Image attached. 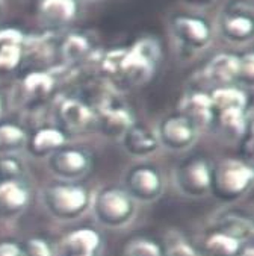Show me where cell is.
Masks as SVG:
<instances>
[{"mask_svg": "<svg viewBox=\"0 0 254 256\" xmlns=\"http://www.w3.org/2000/svg\"><path fill=\"white\" fill-rule=\"evenodd\" d=\"M159 60V42L153 38H139L130 47L108 52L100 62V68L114 82L136 86L155 74Z\"/></svg>", "mask_w": 254, "mask_h": 256, "instance_id": "6da1fadb", "label": "cell"}, {"mask_svg": "<svg viewBox=\"0 0 254 256\" xmlns=\"http://www.w3.org/2000/svg\"><path fill=\"white\" fill-rule=\"evenodd\" d=\"M254 170L244 160H223L212 166L211 191L224 202H233L242 197L253 185Z\"/></svg>", "mask_w": 254, "mask_h": 256, "instance_id": "7a4b0ae2", "label": "cell"}, {"mask_svg": "<svg viewBox=\"0 0 254 256\" xmlns=\"http://www.w3.org/2000/svg\"><path fill=\"white\" fill-rule=\"evenodd\" d=\"M42 200L47 211L59 220H74L89 206V192L74 182H56L45 186Z\"/></svg>", "mask_w": 254, "mask_h": 256, "instance_id": "3957f363", "label": "cell"}, {"mask_svg": "<svg viewBox=\"0 0 254 256\" xmlns=\"http://www.w3.org/2000/svg\"><path fill=\"white\" fill-rule=\"evenodd\" d=\"M92 208L100 223L109 228H121L133 217L135 202L126 190L118 186H106L97 192Z\"/></svg>", "mask_w": 254, "mask_h": 256, "instance_id": "277c9868", "label": "cell"}, {"mask_svg": "<svg viewBox=\"0 0 254 256\" xmlns=\"http://www.w3.org/2000/svg\"><path fill=\"white\" fill-rule=\"evenodd\" d=\"M212 164L203 155L183 160L176 168V185L180 192L191 197H201L211 191Z\"/></svg>", "mask_w": 254, "mask_h": 256, "instance_id": "5b68a950", "label": "cell"}, {"mask_svg": "<svg viewBox=\"0 0 254 256\" xmlns=\"http://www.w3.org/2000/svg\"><path fill=\"white\" fill-rule=\"evenodd\" d=\"M253 14L251 0H230L223 10L220 28L223 35L232 42H247L253 36Z\"/></svg>", "mask_w": 254, "mask_h": 256, "instance_id": "8992f818", "label": "cell"}, {"mask_svg": "<svg viewBox=\"0 0 254 256\" xmlns=\"http://www.w3.org/2000/svg\"><path fill=\"white\" fill-rule=\"evenodd\" d=\"M170 29L174 38L191 50L206 47L212 40L211 23L198 16L177 14L170 20Z\"/></svg>", "mask_w": 254, "mask_h": 256, "instance_id": "52a82bcc", "label": "cell"}, {"mask_svg": "<svg viewBox=\"0 0 254 256\" xmlns=\"http://www.w3.org/2000/svg\"><path fill=\"white\" fill-rule=\"evenodd\" d=\"M162 176L155 166H136L126 176V191L133 200L153 202L162 194Z\"/></svg>", "mask_w": 254, "mask_h": 256, "instance_id": "ba28073f", "label": "cell"}, {"mask_svg": "<svg viewBox=\"0 0 254 256\" xmlns=\"http://www.w3.org/2000/svg\"><path fill=\"white\" fill-rule=\"evenodd\" d=\"M95 114L97 126L106 136L111 138H123V135L135 123L132 111L126 105L111 98L101 100L95 110Z\"/></svg>", "mask_w": 254, "mask_h": 256, "instance_id": "9c48e42d", "label": "cell"}, {"mask_svg": "<svg viewBox=\"0 0 254 256\" xmlns=\"http://www.w3.org/2000/svg\"><path fill=\"white\" fill-rule=\"evenodd\" d=\"M58 118L62 130L73 134H82L97 126L95 110L77 97L64 98L58 106Z\"/></svg>", "mask_w": 254, "mask_h": 256, "instance_id": "30bf717a", "label": "cell"}, {"mask_svg": "<svg viewBox=\"0 0 254 256\" xmlns=\"http://www.w3.org/2000/svg\"><path fill=\"white\" fill-rule=\"evenodd\" d=\"M91 156L80 148H59L48 156V168L65 180L83 178L91 168Z\"/></svg>", "mask_w": 254, "mask_h": 256, "instance_id": "8fae6325", "label": "cell"}, {"mask_svg": "<svg viewBox=\"0 0 254 256\" xmlns=\"http://www.w3.org/2000/svg\"><path fill=\"white\" fill-rule=\"evenodd\" d=\"M198 129L182 114L164 118L158 129V140L171 150H185L191 147L197 138Z\"/></svg>", "mask_w": 254, "mask_h": 256, "instance_id": "7c38bea8", "label": "cell"}, {"mask_svg": "<svg viewBox=\"0 0 254 256\" xmlns=\"http://www.w3.org/2000/svg\"><path fill=\"white\" fill-rule=\"evenodd\" d=\"M191 120L197 129L208 128L215 122V111L211 96L205 91H191L180 102V112Z\"/></svg>", "mask_w": 254, "mask_h": 256, "instance_id": "4fadbf2b", "label": "cell"}, {"mask_svg": "<svg viewBox=\"0 0 254 256\" xmlns=\"http://www.w3.org/2000/svg\"><path fill=\"white\" fill-rule=\"evenodd\" d=\"M201 252L206 256H245L248 248L245 241L215 226L203 238Z\"/></svg>", "mask_w": 254, "mask_h": 256, "instance_id": "5bb4252c", "label": "cell"}, {"mask_svg": "<svg viewBox=\"0 0 254 256\" xmlns=\"http://www.w3.org/2000/svg\"><path fill=\"white\" fill-rule=\"evenodd\" d=\"M101 246V235L91 228L67 234L61 242L62 256H95Z\"/></svg>", "mask_w": 254, "mask_h": 256, "instance_id": "9a60e30c", "label": "cell"}, {"mask_svg": "<svg viewBox=\"0 0 254 256\" xmlns=\"http://www.w3.org/2000/svg\"><path fill=\"white\" fill-rule=\"evenodd\" d=\"M30 200V192L23 180L0 182V217L18 216Z\"/></svg>", "mask_w": 254, "mask_h": 256, "instance_id": "2e32d148", "label": "cell"}, {"mask_svg": "<svg viewBox=\"0 0 254 256\" xmlns=\"http://www.w3.org/2000/svg\"><path fill=\"white\" fill-rule=\"evenodd\" d=\"M67 142V135L61 128H39L30 136H27V152L32 156L45 158L56 150L62 148Z\"/></svg>", "mask_w": 254, "mask_h": 256, "instance_id": "e0dca14e", "label": "cell"}, {"mask_svg": "<svg viewBox=\"0 0 254 256\" xmlns=\"http://www.w3.org/2000/svg\"><path fill=\"white\" fill-rule=\"evenodd\" d=\"M36 10L45 24L62 28L76 18L79 6L77 0H39Z\"/></svg>", "mask_w": 254, "mask_h": 256, "instance_id": "ac0fdd59", "label": "cell"}, {"mask_svg": "<svg viewBox=\"0 0 254 256\" xmlns=\"http://www.w3.org/2000/svg\"><path fill=\"white\" fill-rule=\"evenodd\" d=\"M124 148L133 156H147L159 147L158 135L144 124L133 123L121 138Z\"/></svg>", "mask_w": 254, "mask_h": 256, "instance_id": "d6986e66", "label": "cell"}, {"mask_svg": "<svg viewBox=\"0 0 254 256\" xmlns=\"http://www.w3.org/2000/svg\"><path fill=\"white\" fill-rule=\"evenodd\" d=\"M238 73L239 56L233 54L215 55L205 67V76L218 86L232 85L235 80H238Z\"/></svg>", "mask_w": 254, "mask_h": 256, "instance_id": "ffe728a7", "label": "cell"}, {"mask_svg": "<svg viewBox=\"0 0 254 256\" xmlns=\"http://www.w3.org/2000/svg\"><path fill=\"white\" fill-rule=\"evenodd\" d=\"M212 106L215 114L227 110H247L250 108L248 96L244 90L235 86V85H226V86H217L211 94Z\"/></svg>", "mask_w": 254, "mask_h": 256, "instance_id": "44dd1931", "label": "cell"}, {"mask_svg": "<svg viewBox=\"0 0 254 256\" xmlns=\"http://www.w3.org/2000/svg\"><path fill=\"white\" fill-rule=\"evenodd\" d=\"M92 44L82 32H71L59 44V55L67 64H79L89 56Z\"/></svg>", "mask_w": 254, "mask_h": 256, "instance_id": "7402d4cb", "label": "cell"}, {"mask_svg": "<svg viewBox=\"0 0 254 256\" xmlns=\"http://www.w3.org/2000/svg\"><path fill=\"white\" fill-rule=\"evenodd\" d=\"M56 79L52 73L42 72V70H33L29 72L23 80H21V88L33 100H42L52 94L55 90Z\"/></svg>", "mask_w": 254, "mask_h": 256, "instance_id": "603a6c76", "label": "cell"}, {"mask_svg": "<svg viewBox=\"0 0 254 256\" xmlns=\"http://www.w3.org/2000/svg\"><path fill=\"white\" fill-rule=\"evenodd\" d=\"M220 128L232 136L242 138L251 129V110H227L215 114Z\"/></svg>", "mask_w": 254, "mask_h": 256, "instance_id": "cb8c5ba5", "label": "cell"}, {"mask_svg": "<svg viewBox=\"0 0 254 256\" xmlns=\"http://www.w3.org/2000/svg\"><path fill=\"white\" fill-rule=\"evenodd\" d=\"M27 142L26 130L11 122H0V156L12 155Z\"/></svg>", "mask_w": 254, "mask_h": 256, "instance_id": "d4e9b609", "label": "cell"}, {"mask_svg": "<svg viewBox=\"0 0 254 256\" xmlns=\"http://www.w3.org/2000/svg\"><path fill=\"white\" fill-rule=\"evenodd\" d=\"M217 228L241 238L242 241H250L253 236V222L248 217H244L241 214H235V212H229L226 216H223L218 223Z\"/></svg>", "mask_w": 254, "mask_h": 256, "instance_id": "484cf974", "label": "cell"}, {"mask_svg": "<svg viewBox=\"0 0 254 256\" xmlns=\"http://www.w3.org/2000/svg\"><path fill=\"white\" fill-rule=\"evenodd\" d=\"M123 256H165L164 247L153 238L135 236L124 246Z\"/></svg>", "mask_w": 254, "mask_h": 256, "instance_id": "4316f807", "label": "cell"}, {"mask_svg": "<svg viewBox=\"0 0 254 256\" xmlns=\"http://www.w3.org/2000/svg\"><path fill=\"white\" fill-rule=\"evenodd\" d=\"M24 60V44H0V73L15 72Z\"/></svg>", "mask_w": 254, "mask_h": 256, "instance_id": "83f0119b", "label": "cell"}, {"mask_svg": "<svg viewBox=\"0 0 254 256\" xmlns=\"http://www.w3.org/2000/svg\"><path fill=\"white\" fill-rule=\"evenodd\" d=\"M164 253L165 256H197L195 248L179 232H173L171 236L167 240V247L164 248Z\"/></svg>", "mask_w": 254, "mask_h": 256, "instance_id": "f1b7e54d", "label": "cell"}, {"mask_svg": "<svg viewBox=\"0 0 254 256\" xmlns=\"http://www.w3.org/2000/svg\"><path fill=\"white\" fill-rule=\"evenodd\" d=\"M23 166L14 155L0 156V182L21 180Z\"/></svg>", "mask_w": 254, "mask_h": 256, "instance_id": "f546056e", "label": "cell"}, {"mask_svg": "<svg viewBox=\"0 0 254 256\" xmlns=\"http://www.w3.org/2000/svg\"><path fill=\"white\" fill-rule=\"evenodd\" d=\"M21 248L24 256H55L53 246L41 236L27 238L21 242Z\"/></svg>", "mask_w": 254, "mask_h": 256, "instance_id": "4dcf8cb0", "label": "cell"}, {"mask_svg": "<svg viewBox=\"0 0 254 256\" xmlns=\"http://www.w3.org/2000/svg\"><path fill=\"white\" fill-rule=\"evenodd\" d=\"M253 79H254V56L251 52H247L242 56H239L238 80H241L245 85H253Z\"/></svg>", "mask_w": 254, "mask_h": 256, "instance_id": "1f68e13d", "label": "cell"}, {"mask_svg": "<svg viewBox=\"0 0 254 256\" xmlns=\"http://www.w3.org/2000/svg\"><path fill=\"white\" fill-rule=\"evenodd\" d=\"M0 44H24V34L17 28L0 29Z\"/></svg>", "mask_w": 254, "mask_h": 256, "instance_id": "d6a6232c", "label": "cell"}, {"mask_svg": "<svg viewBox=\"0 0 254 256\" xmlns=\"http://www.w3.org/2000/svg\"><path fill=\"white\" fill-rule=\"evenodd\" d=\"M0 256H24L21 242L14 240H0Z\"/></svg>", "mask_w": 254, "mask_h": 256, "instance_id": "836d02e7", "label": "cell"}, {"mask_svg": "<svg viewBox=\"0 0 254 256\" xmlns=\"http://www.w3.org/2000/svg\"><path fill=\"white\" fill-rule=\"evenodd\" d=\"M189 5H195V6H206V5H211L214 4L215 0H185Z\"/></svg>", "mask_w": 254, "mask_h": 256, "instance_id": "e575fe53", "label": "cell"}, {"mask_svg": "<svg viewBox=\"0 0 254 256\" xmlns=\"http://www.w3.org/2000/svg\"><path fill=\"white\" fill-rule=\"evenodd\" d=\"M2 110H3V104H2V97H0V116H2Z\"/></svg>", "mask_w": 254, "mask_h": 256, "instance_id": "d590c367", "label": "cell"}, {"mask_svg": "<svg viewBox=\"0 0 254 256\" xmlns=\"http://www.w3.org/2000/svg\"><path fill=\"white\" fill-rule=\"evenodd\" d=\"M245 256H251V254H250V252H248V253H247V254H245Z\"/></svg>", "mask_w": 254, "mask_h": 256, "instance_id": "8d00e7d4", "label": "cell"}]
</instances>
